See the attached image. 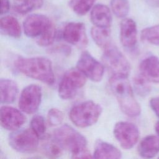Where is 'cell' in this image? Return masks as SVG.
Listing matches in <instances>:
<instances>
[{"label":"cell","mask_w":159,"mask_h":159,"mask_svg":"<svg viewBox=\"0 0 159 159\" xmlns=\"http://www.w3.org/2000/svg\"><path fill=\"white\" fill-rule=\"evenodd\" d=\"M53 139L63 148L70 152L73 158H93L87 148V140L84 135L68 124L55 129Z\"/></svg>","instance_id":"cell-2"},{"label":"cell","mask_w":159,"mask_h":159,"mask_svg":"<svg viewBox=\"0 0 159 159\" xmlns=\"http://www.w3.org/2000/svg\"><path fill=\"white\" fill-rule=\"evenodd\" d=\"M147 80L140 73L134 78V86L136 93L140 96H145L150 92L151 87Z\"/></svg>","instance_id":"cell-27"},{"label":"cell","mask_w":159,"mask_h":159,"mask_svg":"<svg viewBox=\"0 0 159 159\" xmlns=\"http://www.w3.org/2000/svg\"><path fill=\"white\" fill-rule=\"evenodd\" d=\"M146 3L153 7H159V0H145Z\"/></svg>","instance_id":"cell-32"},{"label":"cell","mask_w":159,"mask_h":159,"mask_svg":"<svg viewBox=\"0 0 159 159\" xmlns=\"http://www.w3.org/2000/svg\"><path fill=\"white\" fill-rule=\"evenodd\" d=\"M63 119L64 114L61 110L57 108H52L48 111L47 114V120L50 125H59L62 123Z\"/></svg>","instance_id":"cell-29"},{"label":"cell","mask_w":159,"mask_h":159,"mask_svg":"<svg viewBox=\"0 0 159 159\" xmlns=\"http://www.w3.org/2000/svg\"><path fill=\"white\" fill-rule=\"evenodd\" d=\"M102 60L112 75L128 77L130 71V63L117 47L111 44L104 49Z\"/></svg>","instance_id":"cell-6"},{"label":"cell","mask_w":159,"mask_h":159,"mask_svg":"<svg viewBox=\"0 0 159 159\" xmlns=\"http://www.w3.org/2000/svg\"><path fill=\"white\" fill-rule=\"evenodd\" d=\"M62 37L68 43L80 48H84L88 45V37L84 24L71 22L64 27Z\"/></svg>","instance_id":"cell-12"},{"label":"cell","mask_w":159,"mask_h":159,"mask_svg":"<svg viewBox=\"0 0 159 159\" xmlns=\"http://www.w3.org/2000/svg\"><path fill=\"white\" fill-rule=\"evenodd\" d=\"M96 0H70L71 9L79 16L85 15L93 7Z\"/></svg>","instance_id":"cell-23"},{"label":"cell","mask_w":159,"mask_h":159,"mask_svg":"<svg viewBox=\"0 0 159 159\" xmlns=\"http://www.w3.org/2000/svg\"><path fill=\"white\" fill-rule=\"evenodd\" d=\"M141 39L155 45H159V25L147 27L141 32Z\"/></svg>","instance_id":"cell-26"},{"label":"cell","mask_w":159,"mask_h":159,"mask_svg":"<svg viewBox=\"0 0 159 159\" xmlns=\"http://www.w3.org/2000/svg\"><path fill=\"white\" fill-rule=\"evenodd\" d=\"M138 153L140 157L151 158L159 153V138L155 135L144 137L138 146Z\"/></svg>","instance_id":"cell-17"},{"label":"cell","mask_w":159,"mask_h":159,"mask_svg":"<svg viewBox=\"0 0 159 159\" xmlns=\"http://www.w3.org/2000/svg\"><path fill=\"white\" fill-rule=\"evenodd\" d=\"M30 128L40 139L47 138V127L44 118L40 115L34 116L30 120Z\"/></svg>","instance_id":"cell-25"},{"label":"cell","mask_w":159,"mask_h":159,"mask_svg":"<svg viewBox=\"0 0 159 159\" xmlns=\"http://www.w3.org/2000/svg\"><path fill=\"white\" fill-rule=\"evenodd\" d=\"M54 27L50 19L43 14H34L26 17L23 22L24 31L26 36L35 41Z\"/></svg>","instance_id":"cell-8"},{"label":"cell","mask_w":159,"mask_h":159,"mask_svg":"<svg viewBox=\"0 0 159 159\" xmlns=\"http://www.w3.org/2000/svg\"><path fill=\"white\" fill-rule=\"evenodd\" d=\"M111 7L112 12L119 18H124L128 14L130 4L128 0H111Z\"/></svg>","instance_id":"cell-24"},{"label":"cell","mask_w":159,"mask_h":159,"mask_svg":"<svg viewBox=\"0 0 159 159\" xmlns=\"http://www.w3.org/2000/svg\"><path fill=\"white\" fill-rule=\"evenodd\" d=\"M120 39L122 45L133 48L137 42V29L135 22L130 18H124L120 24Z\"/></svg>","instance_id":"cell-14"},{"label":"cell","mask_w":159,"mask_h":159,"mask_svg":"<svg viewBox=\"0 0 159 159\" xmlns=\"http://www.w3.org/2000/svg\"><path fill=\"white\" fill-rule=\"evenodd\" d=\"M42 96V89L40 86L31 84L25 86L20 95L19 100V109L26 114L35 113L40 105Z\"/></svg>","instance_id":"cell-11"},{"label":"cell","mask_w":159,"mask_h":159,"mask_svg":"<svg viewBox=\"0 0 159 159\" xmlns=\"http://www.w3.org/2000/svg\"><path fill=\"white\" fill-rule=\"evenodd\" d=\"M91 20L94 26L102 28H110L112 17L110 9L102 4H97L91 9Z\"/></svg>","instance_id":"cell-15"},{"label":"cell","mask_w":159,"mask_h":159,"mask_svg":"<svg viewBox=\"0 0 159 159\" xmlns=\"http://www.w3.org/2000/svg\"><path fill=\"white\" fill-rule=\"evenodd\" d=\"M150 106L153 111L159 117V96L153 97L150 99Z\"/></svg>","instance_id":"cell-30"},{"label":"cell","mask_w":159,"mask_h":159,"mask_svg":"<svg viewBox=\"0 0 159 159\" xmlns=\"http://www.w3.org/2000/svg\"><path fill=\"white\" fill-rule=\"evenodd\" d=\"M155 131H156L157 134H158V135L159 137V120L156 123L155 126Z\"/></svg>","instance_id":"cell-33"},{"label":"cell","mask_w":159,"mask_h":159,"mask_svg":"<svg viewBox=\"0 0 159 159\" xmlns=\"http://www.w3.org/2000/svg\"><path fill=\"white\" fill-rule=\"evenodd\" d=\"M91 35L96 45L103 50L112 44L110 28L94 26L91 30Z\"/></svg>","instance_id":"cell-21"},{"label":"cell","mask_w":159,"mask_h":159,"mask_svg":"<svg viewBox=\"0 0 159 159\" xmlns=\"http://www.w3.org/2000/svg\"><path fill=\"white\" fill-rule=\"evenodd\" d=\"M127 78L112 75L109 80V83L122 111L129 117H135L140 115L141 107L134 97Z\"/></svg>","instance_id":"cell-3"},{"label":"cell","mask_w":159,"mask_h":159,"mask_svg":"<svg viewBox=\"0 0 159 159\" xmlns=\"http://www.w3.org/2000/svg\"><path fill=\"white\" fill-rule=\"evenodd\" d=\"M39 138L30 129H22L12 131L9 136V143L14 150L30 153L35 152L39 143Z\"/></svg>","instance_id":"cell-5"},{"label":"cell","mask_w":159,"mask_h":159,"mask_svg":"<svg viewBox=\"0 0 159 159\" xmlns=\"http://www.w3.org/2000/svg\"><path fill=\"white\" fill-rule=\"evenodd\" d=\"M102 111V107L93 101L88 100L73 106L70 112L71 122L77 127H90L98 120Z\"/></svg>","instance_id":"cell-4"},{"label":"cell","mask_w":159,"mask_h":159,"mask_svg":"<svg viewBox=\"0 0 159 159\" xmlns=\"http://www.w3.org/2000/svg\"><path fill=\"white\" fill-rule=\"evenodd\" d=\"M76 68L94 82L101 81L104 73V65L87 51L81 54L76 63Z\"/></svg>","instance_id":"cell-10"},{"label":"cell","mask_w":159,"mask_h":159,"mask_svg":"<svg viewBox=\"0 0 159 159\" xmlns=\"http://www.w3.org/2000/svg\"><path fill=\"white\" fill-rule=\"evenodd\" d=\"M158 158H159V157H158Z\"/></svg>","instance_id":"cell-34"},{"label":"cell","mask_w":159,"mask_h":159,"mask_svg":"<svg viewBox=\"0 0 159 159\" xmlns=\"http://www.w3.org/2000/svg\"><path fill=\"white\" fill-rule=\"evenodd\" d=\"M43 150L47 155L52 157H58L61 155L63 148L52 139L47 141L43 145Z\"/></svg>","instance_id":"cell-28"},{"label":"cell","mask_w":159,"mask_h":159,"mask_svg":"<svg viewBox=\"0 0 159 159\" xmlns=\"http://www.w3.org/2000/svg\"><path fill=\"white\" fill-rule=\"evenodd\" d=\"M21 111V110L19 111L11 106H2L0 109V120L2 127L11 131L19 129L26 120Z\"/></svg>","instance_id":"cell-13"},{"label":"cell","mask_w":159,"mask_h":159,"mask_svg":"<svg viewBox=\"0 0 159 159\" xmlns=\"http://www.w3.org/2000/svg\"><path fill=\"white\" fill-rule=\"evenodd\" d=\"M86 82V77L77 68L67 70L58 86L59 96L65 100L74 98Z\"/></svg>","instance_id":"cell-7"},{"label":"cell","mask_w":159,"mask_h":159,"mask_svg":"<svg viewBox=\"0 0 159 159\" xmlns=\"http://www.w3.org/2000/svg\"><path fill=\"white\" fill-rule=\"evenodd\" d=\"M43 0H14V10L20 14H25L40 8Z\"/></svg>","instance_id":"cell-22"},{"label":"cell","mask_w":159,"mask_h":159,"mask_svg":"<svg viewBox=\"0 0 159 159\" xmlns=\"http://www.w3.org/2000/svg\"><path fill=\"white\" fill-rule=\"evenodd\" d=\"M16 83L10 79L0 80V101L1 104H11L14 102L18 94Z\"/></svg>","instance_id":"cell-19"},{"label":"cell","mask_w":159,"mask_h":159,"mask_svg":"<svg viewBox=\"0 0 159 159\" xmlns=\"http://www.w3.org/2000/svg\"><path fill=\"white\" fill-rule=\"evenodd\" d=\"M120 151L111 143L99 140L96 142L93 158H120Z\"/></svg>","instance_id":"cell-18"},{"label":"cell","mask_w":159,"mask_h":159,"mask_svg":"<svg viewBox=\"0 0 159 159\" xmlns=\"http://www.w3.org/2000/svg\"><path fill=\"white\" fill-rule=\"evenodd\" d=\"M1 14L7 13L10 9V2L9 0H1Z\"/></svg>","instance_id":"cell-31"},{"label":"cell","mask_w":159,"mask_h":159,"mask_svg":"<svg viewBox=\"0 0 159 159\" xmlns=\"http://www.w3.org/2000/svg\"><path fill=\"white\" fill-rule=\"evenodd\" d=\"M17 70L23 75L48 85L55 82L52 61L47 57H19L14 61Z\"/></svg>","instance_id":"cell-1"},{"label":"cell","mask_w":159,"mask_h":159,"mask_svg":"<svg viewBox=\"0 0 159 159\" xmlns=\"http://www.w3.org/2000/svg\"><path fill=\"white\" fill-rule=\"evenodd\" d=\"M113 133L121 147L125 150L132 148L138 142L140 136L137 125L127 121L117 122L114 127Z\"/></svg>","instance_id":"cell-9"},{"label":"cell","mask_w":159,"mask_h":159,"mask_svg":"<svg viewBox=\"0 0 159 159\" xmlns=\"http://www.w3.org/2000/svg\"><path fill=\"white\" fill-rule=\"evenodd\" d=\"M0 29L2 33L13 38H19L21 35L20 24L12 16H5L1 18Z\"/></svg>","instance_id":"cell-20"},{"label":"cell","mask_w":159,"mask_h":159,"mask_svg":"<svg viewBox=\"0 0 159 159\" xmlns=\"http://www.w3.org/2000/svg\"><path fill=\"white\" fill-rule=\"evenodd\" d=\"M140 73L150 82L159 83V59L151 55L144 58L139 65Z\"/></svg>","instance_id":"cell-16"}]
</instances>
